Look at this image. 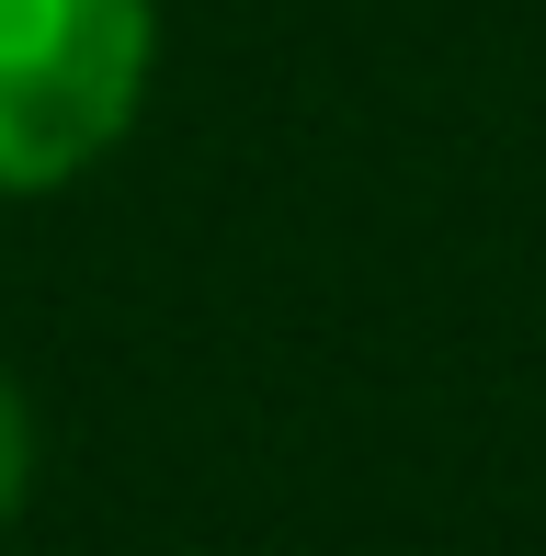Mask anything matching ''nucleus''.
<instances>
[{
  "mask_svg": "<svg viewBox=\"0 0 546 556\" xmlns=\"http://www.w3.org/2000/svg\"><path fill=\"white\" fill-rule=\"evenodd\" d=\"M148 68V0H0V193H69L91 160H114Z\"/></svg>",
  "mask_w": 546,
  "mask_h": 556,
  "instance_id": "obj_1",
  "label": "nucleus"
},
{
  "mask_svg": "<svg viewBox=\"0 0 546 556\" xmlns=\"http://www.w3.org/2000/svg\"><path fill=\"white\" fill-rule=\"evenodd\" d=\"M23 489H35V409H23V387L0 375V522L23 511Z\"/></svg>",
  "mask_w": 546,
  "mask_h": 556,
  "instance_id": "obj_2",
  "label": "nucleus"
}]
</instances>
